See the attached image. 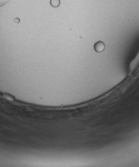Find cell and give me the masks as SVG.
Wrapping results in <instances>:
<instances>
[{
    "label": "cell",
    "mask_w": 139,
    "mask_h": 167,
    "mask_svg": "<svg viewBox=\"0 0 139 167\" xmlns=\"http://www.w3.org/2000/svg\"><path fill=\"white\" fill-rule=\"evenodd\" d=\"M95 50L97 52H101L105 49V44L101 41L97 42L94 45Z\"/></svg>",
    "instance_id": "obj_1"
},
{
    "label": "cell",
    "mask_w": 139,
    "mask_h": 167,
    "mask_svg": "<svg viewBox=\"0 0 139 167\" xmlns=\"http://www.w3.org/2000/svg\"><path fill=\"white\" fill-rule=\"evenodd\" d=\"M50 3L53 7H58L60 5V0H51Z\"/></svg>",
    "instance_id": "obj_2"
}]
</instances>
